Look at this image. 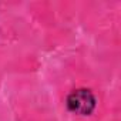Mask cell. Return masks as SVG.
<instances>
[{
    "label": "cell",
    "instance_id": "6da1fadb",
    "mask_svg": "<svg viewBox=\"0 0 121 121\" xmlns=\"http://www.w3.org/2000/svg\"><path fill=\"white\" fill-rule=\"evenodd\" d=\"M67 107L70 111L81 115H88L95 108V97L90 90L78 88L69 94L67 97Z\"/></svg>",
    "mask_w": 121,
    "mask_h": 121
}]
</instances>
